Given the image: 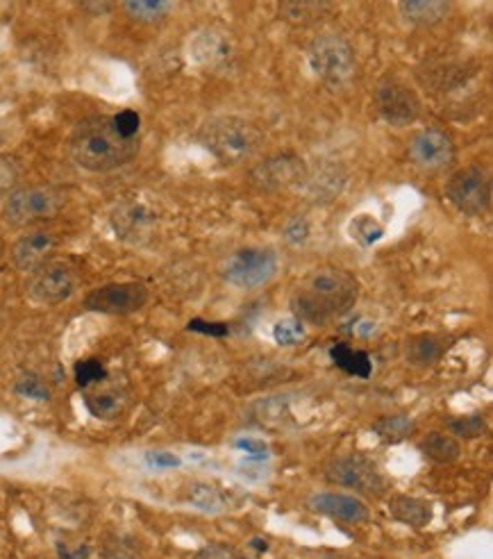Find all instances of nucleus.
Segmentation results:
<instances>
[{
    "label": "nucleus",
    "instance_id": "obj_1",
    "mask_svg": "<svg viewBox=\"0 0 493 559\" xmlns=\"http://www.w3.org/2000/svg\"><path fill=\"white\" fill-rule=\"evenodd\" d=\"M359 282L339 269H319L305 275L291 294V312L300 323L330 325L353 310Z\"/></svg>",
    "mask_w": 493,
    "mask_h": 559
},
{
    "label": "nucleus",
    "instance_id": "obj_2",
    "mask_svg": "<svg viewBox=\"0 0 493 559\" xmlns=\"http://www.w3.org/2000/svg\"><path fill=\"white\" fill-rule=\"evenodd\" d=\"M71 160L91 173H107L135 160L139 139L121 137L112 116H94L82 121L69 139Z\"/></svg>",
    "mask_w": 493,
    "mask_h": 559
},
{
    "label": "nucleus",
    "instance_id": "obj_3",
    "mask_svg": "<svg viewBox=\"0 0 493 559\" xmlns=\"http://www.w3.org/2000/svg\"><path fill=\"white\" fill-rule=\"evenodd\" d=\"M200 139L216 160L223 164H239L257 153L264 135L253 123L239 116H221V119L205 123Z\"/></svg>",
    "mask_w": 493,
    "mask_h": 559
},
{
    "label": "nucleus",
    "instance_id": "obj_4",
    "mask_svg": "<svg viewBox=\"0 0 493 559\" xmlns=\"http://www.w3.org/2000/svg\"><path fill=\"white\" fill-rule=\"evenodd\" d=\"M323 475L330 485L346 487L357 494L382 498L389 491L387 475L380 471V466L375 464L371 457L362 453H346L337 455L332 460L325 462Z\"/></svg>",
    "mask_w": 493,
    "mask_h": 559
},
{
    "label": "nucleus",
    "instance_id": "obj_5",
    "mask_svg": "<svg viewBox=\"0 0 493 559\" xmlns=\"http://www.w3.org/2000/svg\"><path fill=\"white\" fill-rule=\"evenodd\" d=\"M309 66L328 87L344 89L355 80L357 60L353 48L339 35H321L309 46Z\"/></svg>",
    "mask_w": 493,
    "mask_h": 559
},
{
    "label": "nucleus",
    "instance_id": "obj_6",
    "mask_svg": "<svg viewBox=\"0 0 493 559\" xmlns=\"http://www.w3.org/2000/svg\"><path fill=\"white\" fill-rule=\"evenodd\" d=\"M278 273V255L271 248H239L221 266V275L237 289H259Z\"/></svg>",
    "mask_w": 493,
    "mask_h": 559
},
{
    "label": "nucleus",
    "instance_id": "obj_7",
    "mask_svg": "<svg viewBox=\"0 0 493 559\" xmlns=\"http://www.w3.org/2000/svg\"><path fill=\"white\" fill-rule=\"evenodd\" d=\"M491 178L480 166H464L446 182V198L457 212L480 216L491 207Z\"/></svg>",
    "mask_w": 493,
    "mask_h": 559
},
{
    "label": "nucleus",
    "instance_id": "obj_8",
    "mask_svg": "<svg viewBox=\"0 0 493 559\" xmlns=\"http://www.w3.org/2000/svg\"><path fill=\"white\" fill-rule=\"evenodd\" d=\"M66 198L53 187H28L19 189L7 198L5 219L12 225H28L53 219L62 212Z\"/></svg>",
    "mask_w": 493,
    "mask_h": 559
},
{
    "label": "nucleus",
    "instance_id": "obj_9",
    "mask_svg": "<svg viewBox=\"0 0 493 559\" xmlns=\"http://www.w3.org/2000/svg\"><path fill=\"white\" fill-rule=\"evenodd\" d=\"M148 303V289L141 282H114V285L98 287L87 294L85 310L98 314L125 316L135 314Z\"/></svg>",
    "mask_w": 493,
    "mask_h": 559
},
{
    "label": "nucleus",
    "instance_id": "obj_10",
    "mask_svg": "<svg viewBox=\"0 0 493 559\" xmlns=\"http://www.w3.org/2000/svg\"><path fill=\"white\" fill-rule=\"evenodd\" d=\"M375 110L384 123L405 128L421 116V98L414 89L400 82H384L375 89Z\"/></svg>",
    "mask_w": 493,
    "mask_h": 559
},
{
    "label": "nucleus",
    "instance_id": "obj_11",
    "mask_svg": "<svg viewBox=\"0 0 493 559\" xmlns=\"http://www.w3.org/2000/svg\"><path fill=\"white\" fill-rule=\"evenodd\" d=\"M307 178V166L298 155H275L259 162L250 171V182L262 191H280L294 187Z\"/></svg>",
    "mask_w": 493,
    "mask_h": 559
},
{
    "label": "nucleus",
    "instance_id": "obj_12",
    "mask_svg": "<svg viewBox=\"0 0 493 559\" xmlns=\"http://www.w3.org/2000/svg\"><path fill=\"white\" fill-rule=\"evenodd\" d=\"M409 160L423 171L446 169L455 160V144L450 135L437 128L421 130L409 144Z\"/></svg>",
    "mask_w": 493,
    "mask_h": 559
},
{
    "label": "nucleus",
    "instance_id": "obj_13",
    "mask_svg": "<svg viewBox=\"0 0 493 559\" xmlns=\"http://www.w3.org/2000/svg\"><path fill=\"white\" fill-rule=\"evenodd\" d=\"M307 510L346 525H362L371 519V510L364 500L350 494H337V491H321V494L309 496Z\"/></svg>",
    "mask_w": 493,
    "mask_h": 559
},
{
    "label": "nucleus",
    "instance_id": "obj_14",
    "mask_svg": "<svg viewBox=\"0 0 493 559\" xmlns=\"http://www.w3.org/2000/svg\"><path fill=\"white\" fill-rule=\"evenodd\" d=\"M75 282V273L66 264H46L35 273L28 294L35 303L60 305L73 296Z\"/></svg>",
    "mask_w": 493,
    "mask_h": 559
},
{
    "label": "nucleus",
    "instance_id": "obj_15",
    "mask_svg": "<svg viewBox=\"0 0 493 559\" xmlns=\"http://www.w3.org/2000/svg\"><path fill=\"white\" fill-rule=\"evenodd\" d=\"M57 248V239L53 232L37 230L23 235L16 241L12 248V260L16 264V269L21 271H39L48 264L50 257H53Z\"/></svg>",
    "mask_w": 493,
    "mask_h": 559
},
{
    "label": "nucleus",
    "instance_id": "obj_16",
    "mask_svg": "<svg viewBox=\"0 0 493 559\" xmlns=\"http://www.w3.org/2000/svg\"><path fill=\"white\" fill-rule=\"evenodd\" d=\"M112 225L116 230V235L125 241H144L150 235V228H153V214H150L148 207L130 203L121 205L119 210H114L112 214Z\"/></svg>",
    "mask_w": 493,
    "mask_h": 559
},
{
    "label": "nucleus",
    "instance_id": "obj_17",
    "mask_svg": "<svg viewBox=\"0 0 493 559\" xmlns=\"http://www.w3.org/2000/svg\"><path fill=\"white\" fill-rule=\"evenodd\" d=\"M389 514H391V519L407 525V528L423 530V528H428L434 519V507L430 500H425V498L396 494L389 500Z\"/></svg>",
    "mask_w": 493,
    "mask_h": 559
},
{
    "label": "nucleus",
    "instance_id": "obj_18",
    "mask_svg": "<svg viewBox=\"0 0 493 559\" xmlns=\"http://www.w3.org/2000/svg\"><path fill=\"white\" fill-rule=\"evenodd\" d=\"M330 360L334 362L337 369H341L344 373L353 375V378H359V380L371 378V373H373L371 355L362 348H353L350 344H346V341L334 344L330 348Z\"/></svg>",
    "mask_w": 493,
    "mask_h": 559
},
{
    "label": "nucleus",
    "instance_id": "obj_19",
    "mask_svg": "<svg viewBox=\"0 0 493 559\" xmlns=\"http://www.w3.org/2000/svg\"><path fill=\"white\" fill-rule=\"evenodd\" d=\"M371 430L382 444L396 446L412 437V432L416 430V423L414 419H409L407 414H387V416H380L378 421H373Z\"/></svg>",
    "mask_w": 493,
    "mask_h": 559
},
{
    "label": "nucleus",
    "instance_id": "obj_20",
    "mask_svg": "<svg viewBox=\"0 0 493 559\" xmlns=\"http://www.w3.org/2000/svg\"><path fill=\"white\" fill-rule=\"evenodd\" d=\"M419 450L428 457V460L437 464H450L459 460L462 455V444L455 437H450L448 432H430L419 441Z\"/></svg>",
    "mask_w": 493,
    "mask_h": 559
},
{
    "label": "nucleus",
    "instance_id": "obj_21",
    "mask_svg": "<svg viewBox=\"0 0 493 559\" xmlns=\"http://www.w3.org/2000/svg\"><path fill=\"white\" fill-rule=\"evenodd\" d=\"M403 19L414 25H432L444 19L448 14L450 5L444 0H403L398 5Z\"/></svg>",
    "mask_w": 493,
    "mask_h": 559
},
{
    "label": "nucleus",
    "instance_id": "obj_22",
    "mask_svg": "<svg viewBox=\"0 0 493 559\" xmlns=\"http://www.w3.org/2000/svg\"><path fill=\"white\" fill-rule=\"evenodd\" d=\"M444 350H446L444 341H441L437 335H428V332H423V335L409 339L407 360L414 366H432L441 360Z\"/></svg>",
    "mask_w": 493,
    "mask_h": 559
},
{
    "label": "nucleus",
    "instance_id": "obj_23",
    "mask_svg": "<svg viewBox=\"0 0 493 559\" xmlns=\"http://www.w3.org/2000/svg\"><path fill=\"white\" fill-rule=\"evenodd\" d=\"M85 405L91 416L103 421H112L116 416H121L125 410V396L121 391L107 389V391H94V394L85 396Z\"/></svg>",
    "mask_w": 493,
    "mask_h": 559
},
{
    "label": "nucleus",
    "instance_id": "obj_24",
    "mask_svg": "<svg viewBox=\"0 0 493 559\" xmlns=\"http://www.w3.org/2000/svg\"><path fill=\"white\" fill-rule=\"evenodd\" d=\"M187 500L196 510L205 514H221L225 507H228V500L225 494L214 485H205V482H194V485L187 487Z\"/></svg>",
    "mask_w": 493,
    "mask_h": 559
},
{
    "label": "nucleus",
    "instance_id": "obj_25",
    "mask_svg": "<svg viewBox=\"0 0 493 559\" xmlns=\"http://www.w3.org/2000/svg\"><path fill=\"white\" fill-rule=\"evenodd\" d=\"M194 53L203 64L219 66L221 62H225L230 57V46H228V41L219 35H214V32H203V35L196 39Z\"/></svg>",
    "mask_w": 493,
    "mask_h": 559
},
{
    "label": "nucleus",
    "instance_id": "obj_26",
    "mask_svg": "<svg viewBox=\"0 0 493 559\" xmlns=\"http://www.w3.org/2000/svg\"><path fill=\"white\" fill-rule=\"evenodd\" d=\"M446 428H448V435L455 437L457 441L459 439L473 441L487 435L489 423L482 414H464V416H457V419H450L446 423Z\"/></svg>",
    "mask_w": 493,
    "mask_h": 559
},
{
    "label": "nucleus",
    "instance_id": "obj_27",
    "mask_svg": "<svg viewBox=\"0 0 493 559\" xmlns=\"http://www.w3.org/2000/svg\"><path fill=\"white\" fill-rule=\"evenodd\" d=\"M123 10L128 12L130 19L139 23H157L169 14L171 3H166V0H128V3H123Z\"/></svg>",
    "mask_w": 493,
    "mask_h": 559
},
{
    "label": "nucleus",
    "instance_id": "obj_28",
    "mask_svg": "<svg viewBox=\"0 0 493 559\" xmlns=\"http://www.w3.org/2000/svg\"><path fill=\"white\" fill-rule=\"evenodd\" d=\"M73 378H75V385L80 389L96 387L100 382L107 380V366L103 364V360H98V357H87V360L75 362Z\"/></svg>",
    "mask_w": 493,
    "mask_h": 559
},
{
    "label": "nucleus",
    "instance_id": "obj_29",
    "mask_svg": "<svg viewBox=\"0 0 493 559\" xmlns=\"http://www.w3.org/2000/svg\"><path fill=\"white\" fill-rule=\"evenodd\" d=\"M348 230H350V237H353L357 244L364 246V248L373 246L375 241H380L384 237V228L369 214L357 216V219L350 221Z\"/></svg>",
    "mask_w": 493,
    "mask_h": 559
},
{
    "label": "nucleus",
    "instance_id": "obj_30",
    "mask_svg": "<svg viewBox=\"0 0 493 559\" xmlns=\"http://www.w3.org/2000/svg\"><path fill=\"white\" fill-rule=\"evenodd\" d=\"M273 339L282 348L298 346L305 339V325L298 319H282L273 325Z\"/></svg>",
    "mask_w": 493,
    "mask_h": 559
},
{
    "label": "nucleus",
    "instance_id": "obj_31",
    "mask_svg": "<svg viewBox=\"0 0 493 559\" xmlns=\"http://www.w3.org/2000/svg\"><path fill=\"white\" fill-rule=\"evenodd\" d=\"M100 559H144V553L130 539L112 537L100 546Z\"/></svg>",
    "mask_w": 493,
    "mask_h": 559
},
{
    "label": "nucleus",
    "instance_id": "obj_32",
    "mask_svg": "<svg viewBox=\"0 0 493 559\" xmlns=\"http://www.w3.org/2000/svg\"><path fill=\"white\" fill-rule=\"evenodd\" d=\"M14 391L23 398H30V400H50V389L46 387V382L39 378L37 373H23L19 380L14 382Z\"/></svg>",
    "mask_w": 493,
    "mask_h": 559
},
{
    "label": "nucleus",
    "instance_id": "obj_33",
    "mask_svg": "<svg viewBox=\"0 0 493 559\" xmlns=\"http://www.w3.org/2000/svg\"><path fill=\"white\" fill-rule=\"evenodd\" d=\"M112 125L125 139H139L141 130V116L135 110H123L119 114L112 116Z\"/></svg>",
    "mask_w": 493,
    "mask_h": 559
},
{
    "label": "nucleus",
    "instance_id": "obj_34",
    "mask_svg": "<svg viewBox=\"0 0 493 559\" xmlns=\"http://www.w3.org/2000/svg\"><path fill=\"white\" fill-rule=\"evenodd\" d=\"M194 559H246L241 555V550L232 544H223V541H212V544H205L194 555Z\"/></svg>",
    "mask_w": 493,
    "mask_h": 559
},
{
    "label": "nucleus",
    "instance_id": "obj_35",
    "mask_svg": "<svg viewBox=\"0 0 493 559\" xmlns=\"http://www.w3.org/2000/svg\"><path fill=\"white\" fill-rule=\"evenodd\" d=\"M144 462L155 471H171V469H180L182 466L180 457L169 453V450H146Z\"/></svg>",
    "mask_w": 493,
    "mask_h": 559
},
{
    "label": "nucleus",
    "instance_id": "obj_36",
    "mask_svg": "<svg viewBox=\"0 0 493 559\" xmlns=\"http://www.w3.org/2000/svg\"><path fill=\"white\" fill-rule=\"evenodd\" d=\"M189 332H198V335H207V337H216L223 339L230 335V325L221 323V321H205V319H191L187 323Z\"/></svg>",
    "mask_w": 493,
    "mask_h": 559
},
{
    "label": "nucleus",
    "instance_id": "obj_37",
    "mask_svg": "<svg viewBox=\"0 0 493 559\" xmlns=\"http://www.w3.org/2000/svg\"><path fill=\"white\" fill-rule=\"evenodd\" d=\"M235 448L241 450V453H246L250 460H266V457H269V446H266L262 439H253V437L237 439Z\"/></svg>",
    "mask_w": 493,
    "mask_h": 559
},
{
    "label": "nucleus",
    "instance_id": "obj_38",
    "mask_svg": "<svg viewBox=\"0 0 493 559\" xmlns=\"http://www.w3.org/2000/svg\"><path fill=\"white\" fill-rule=\"evenodd\" d=\"M284 237H287V241H291V244H303V241L309 237L307 221L296 219L294 223H289V228L284 230Z\"/></svg>",
    "mask_w": 493,
    "mask_h": 559
},
{
    "label": "nucleus",
    "instance_id": "obj_39",
    "mask_svg": "<svg viewBox=\"0 0 493 559\" xmlns=\"http://www.w3.org/2000/svg\"><path fill=\"white\" fill-rule=\"evenodd\" d=\"M57 553H60V559H87L89 557V548L87 546H78V548H69L66 544H57Z\"/></svg>",
    "mask_w": 493,
    "mask_h": 559
},
{
    "label": "nucleus",
    "instance_id": "obj_40",
    "mask_svg": "<svg viewBox=\"0 0 493 559\" xmlns=\"http://www.w3.org/2000/svg\"><path fill=\"white\" fill-rule=\"evenodd\" d=\"M16 178V169L14 166L7 162V160H0V189L10 187Z\"/></svg>",
    "mask_w": 493,
    "mask_h": 559
},
{
    "label": "nucleus",
    "instance_id": "obj_41",
    "mask_svg": "<svg viewBox=\"0 0 493 559\" xmlns=\"http://www.w3.org/2000/svg\"><path fill=\"white\" fill-rule=\"evenodd\" d=\"M250 548L255 550V553H259V555H264L266 550H269V541L266 539H262V537H255V539H250V544H248Z\"/></svg>",
    "mask_w": 493,
    "mask_h": 559
},
{
    "label": "nucleus",
    "instance_id": "obj_42",
    "mask_svg": "<svg viewBox=\"0 0 493 559\" xmlns=\"http://www.w3.org/2000/svg\"><path fill=\"white\" fill-rule=\"evenodd\" d=\"M432 559H437V557H432Z\"/></svg>",
    "mask_w": 493,
    "mask_h": 559
}]
</instances>
